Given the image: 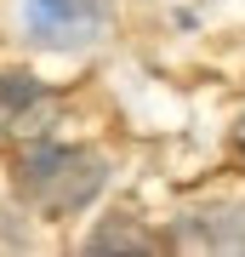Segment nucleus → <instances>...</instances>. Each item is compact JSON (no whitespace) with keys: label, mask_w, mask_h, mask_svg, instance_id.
Listing matches in <instances>:
<instances>
[{"label":"nucleus","mask_w":245,"mask_h":257,"mask_svg":"<svg viewBox=\"0 0 245 257\" xmlns=\"http://www.w3.org/2000/svg\"><path fill=\"white\" fill-rule=\"evenodd\" d=\"M109 183V166L91 149H63V143H29L18 160V194L46 217H69V211L91 206Z\"/></svg>","instance_id":"1"},{"label":"nucleus","mask_w":245,"mask_h":257,"mask_svg":"<svg viewBox=\"0 0 245 257\" xmlns=\"http://www.w3.org/2000/svg\"><path fill=\"white\" fill-rule=\"evenodd\" d=\"M120 246H131V251H154L160 240L143 234V229H131V223H109V229L91 234V251H120Z\"/></svg>","instance_id":"4"},{"label":"nucleus","mask_w":245,"mask_h":257,"mask_svg":"<svg viewBox=\"0 0 245 257\" xmlns=\"http://www.w3.org/2000/svg\"><path fill=\"white\" fill-rule=\"evenodd\" d=\"M239 155H245V120H239Z\"/></svg>","instance_id":"5"},{"label":"nucleus","mask_w":245,"mask_h":257,"mask_svg":"<svg viewBox=\"0 0 245 257\" xmlns=\"http://www.w3.org/2000/svg\"><path fill=\"white\" fill-rule=\"evenodd\" d=\"M109 12V0H29V29L46 46H69V40H91Z\"/></svg>","instance_id":"3"},{"label":"nucleus","mask_w":245,"mask_h":257,"mask_svg":"<svg viewBox=\"0 0 245 257\" xmlns=\"http://www.w3.org/2000/svg\"><path fill=\"white\" fill-rule=\"evenodd\" d=\"M52 126H57V97L46 92L35 74L0 69V138H12V143H46Z\"/></svg>","instance_id":"2"}]
</instances>
